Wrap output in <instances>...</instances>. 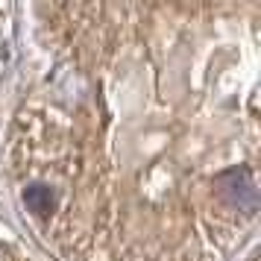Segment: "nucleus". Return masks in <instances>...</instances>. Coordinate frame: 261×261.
Wrapping results in <instances>:
<instances>
[{
    "mask_svg": "<svg viewBox=\"0 0 261 261\" xmlns=\"http://www.w3.org/2000/svg\"><path fill=\"white\" fill-rule=\"evenodd\" d=\"M50 71L9 126L56 261H229L258 220V3L44 6Z\"/></svg>",
    "mask_w": 261,
    "mask_h": 261,
    "instance_id": "obj_1",
    "label": "nucleus"
},
{
    "mask_svg": "<svg viewBox=\"0 0 261 261\" xmlns=\"http://www.w3.org/2000/svg\"><path fill=\"white\" fill-rule=\"evenodd\" d=\"M0 261H36V258L27 252V247L6 226H0Z\"/></svg>",
    "mask_w": 261,
    "mask_h": 261,
    "instance_id": "obj_2",
    "label": "nucleus"
}]
</instances>
